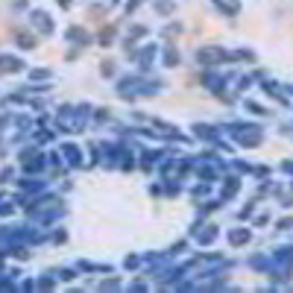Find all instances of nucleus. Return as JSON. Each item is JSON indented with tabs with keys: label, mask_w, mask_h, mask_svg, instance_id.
I'll return each instance as SVG.
<instances>
[{
	"label": "nucleus",
	"mask_w": 293,
	"mask_h": 293,
	"mask_svg": "<svg viewBox=\"0 0 293 293\" xmlns=\"http://www.w3.org/2000/svg\"><path fill=\"white\" fill-rule=\"evenodd\" d=\"M234 59H246V62H255V53H252V50H246V47H240V50H234Z\"/></svg>",
	"instance_id": "obj_17"
},
{
	"label": "nucleus",
	"mask_w": 293,
	"mask_h": 293,
	"mask_svg": "<svg viewBox=\"0 0 293 293\" xmlns=\"http://www.w3.org/2000/svg\"><path fill=\"white\" fill-rule=\"evenodd\" d=\"M27 6V0H12V9H24Z\"/></svg>",
	"instance_id": "obj_25"
},
{
	"label": "nucleus",
	"mask_w": 293,
	"mask_h": 293,
	"mask_svg": "<svg viewBox=\"0 0 293 293\" xmlns=\"http://www.w3.org/2000/svg\"><path fill=\"white\" fill-rule=\"evenodd\" d=\"M0 70L3 73H18V70H24V59H18L12 53H0Z\"/></svg>",
	"instance_id": "obj_5"
},
{
	"label": "nucleus",
	"mask_w": 293,
	"mask_h": 293,
	"mask_svg": "<svg viewBox=\"0 0 293 293\" xmlns=\"http://www.w3.org/2000/svg\"><path fill=\"white\" fill-rule=\"evenodd\" d=\"M291 226H293V217H285V220H279V229H282V232H288Z\"/></svg>",
	"instance_id": "obj_22"
},
{
	"label": "nucleus",
	"mask_w": 293,
	"mask_h": 293,
	"mask_svg": "<svg viewBox=\"0 0 293 293\" xmlns=\"http://www.w3.org/2000/svg\"><path fill=\"white\" fill-rule=\"evenodd\" d=\"M112 38H115V27H106V30L100 33V44H103V47H109V44H115Z\"/></svg>",
	"instance_id": "obj_16"
},
{
	"label": "nucleus",
	"mask_w": 293,
	"mask_h": 293,
	"mask_svg": "<svg viewBox=\"0 0 293 293\" xmlns=\"http://www.w3.org/2000/svg\"><path fill=\"white\" fill-rule=\"evenodd\" d=\"M100 73H103V76H115V62H103V65H100Z\"/></svg>",
	"instance_id": "obj_19"
},
{
	"label": "nucleus",
	"mask_w": 293,
	"mask_h": 293,
	"mask_svg": "<svg viewBox=\"0 0 293 293\" xmlns=\"http://www.w3.org/2000/svg\"><path fill=\"white\" fill-rule=\"evenodd\" d=\"M288 91H291V94H293V85H291V88H288Z\"/></svg>",
	"instance_id": "obj_26"
},
{
	"label": "nucleus",
	"mask_w": 293,
	"mask_h": 293,
	"mask_svg": "<svg viewBox=\"0 0 293 293\" xmlns=\"http://www.w3.org/2000/svg\"><path fill=\"white\" fill-rule=\"evenodd\" d=\"M156 56H159V47H156V44H147L144 50H138V53H135V62H138L141 70H150V65L156 62Z\"/></svg>",
	"instance_id": "obj_3"
},
{
	"label": "nucleus",
	"mask_w": 293,
	"mask_h": 293,
	"mask_svg": "<svg viewBox=\"0 0 293 293\" xmlns=\"http://www.w3.org/2000/svg\"><path fill=\"white\" fill-rule=\"evenodd\" d=\"M211 3H214L226 18H234V15L240 12V3H237V0H232V3H226V0H211Z\"/></svg>",
	"instance_id": "obj_10"
},
{
	"label": "nucleus",
	"mask_w": 293,
	"mask_h": 293,
	"mask_svg": "<svg viewBox=\"0 0 293 293\" xmlns=\"http://www.w3.org/2000/svg\"><path fill=\"white\" fill-rule=\"evenodd\" d=\"M194 132L196 135H199V138H205V141H211V138H214V135H217V126H205V123H194Z\"/></svg>",
	"instance_id": "obj_12"
},
{
	"label": "nucleus",
	"mask_w": 293,
	"mask_h": 293,
	"mask_svg": "<svg viewBox=\"0 0 293 293\" xmlns=\"http://www.w3.org/2000/svg\"><path fill=\"white\" fill-rule=\"evenodd\" d=\"M62 153L67 156V164H70V167H79V164H82V150H79L76 144H62Z\"/></svg>",
	"instance_id": "obj_7"
},
{
	"label": "nucleus",
	"mask_w": 293,
	"mask_h": 293,
	"mask_svg": "<svg viewBox=\"0 0 293 293\" xmlns=\"http://www.w3.org/2000/svg\"><path fill=\"white\" fill-rule=\"evenodd\" d=\"M138 3H141V0H129V3H126V12H135V9H138Z\"/></svg>",
	"instance_id": "obj_24"
},
{
	"label": "nucleus",
	"mask_w": 293,
	"mask_h": 293,
	"mask_svg": "<svg viewBox=\"0 0 293 293\" xmlns=\"http://www.w3.org/2000/svg\"><path fill=\"white\" fill-rule=\"evenodd\" d=\"M202 85L220 94V88L226 85V73H223V76H220V73H205V76H202Z\"/></svg>",
	"instance_id": "obj_8"
},
{
	"label": "nucleus",
	"mask_w": 293,
	"mask_h": 293,
	"mask_svg": "<svg viewBox=\"0 0 293 293\" xmlns=\"http://www.w3.org/2000/svg\"><path fill=\"white\" fill-rule=\"evenodd\" d=\"M30 79H33V82H44V79H50V70L35 67V70H30Z\"/></svg>",
	"instance_id": "obj_15"
},
{
	"label": "nucleus",
	"mask_w": 293,
	"mask_h": 293,
	"mask_svg": "<svg viewBox=\"0 0 293 293\" xmlns=\"http://www.w3.org/2000/svg\"><path fill=\"white\" fill-rule=\"evenodd\" d=\"M273 264H276V267L291 270V267H293V246H282V249H276V252H273Z\"/></svg>",
	"instance_id": "obj_6"
},
{
	"label": "nucleus",
	"mask_w": 293,
	"mask_h": 293,
	"mask_svg": "<svg viewBox=\"0 0 293 293\" xmlns=\"http://www.w3.org/2000/svg\"><path fill=\"white\" fill-rule=\"evenodd\" d=\"M246 109H249L252 115H258V117H264V115H267V109H261L258 103H252V100H246Z\"/></svg>",
	"instance_id": "obj_18"
},
{
	"label": "nucleus",
	"mask_w": 293,
	"mask_h": 293,
	"mask_svg": "<svg viewBox=\"0 0 293 293\" xmlns=\"http://www.w3.org/2000/svg\"><path fill=\"white\" fill-rule=\"evenodd\" d=\"M196 62L205 67V70H211V67L223 65V62H234V53L223 50L220 44H205V47L196 50Z\"/></svg>",
	"instance_id": "obj_1"
},
{
	"label": "nucleus",
	"mask_w": 293,
	"mask_h": 293,
	"mask_svg": "<svg viewBox=\"0 0 293 293\" xmlns=\"http://www.w3.org/2000/svg\"><path fill=\"white\" fill-rule=\"evenodd\" d=\"M179 30H182V24H167V27H164V38H170V35H176L179 33Z\"/></svg>",
	"instance_id": "obj_20"
},
{
	"label": "nucleus",
	"mask_w": 293,
	"mask_h": 293,
	"mask_svg": "<svg viewBox=\"0 0 293 293\" xmlns=\"http://www.w3.org/2000/svg\"><path fill=\"white\" fill-rule=\"evenodd\" d=\"M30 24H33L41 35H53V30H56L53 21H50V15H47L44 9H33V12H30Z\"/></svg>",
	"instance_id": "obj_2"
},
{
	"label": "nucleus",
	"mask_w": 293,
	"mask_h": 293,
	"mask_svg": "<svg viewBox=\"0 0 293 293\" xmlns=\"http://www.w3.org/2000/svg\"><path fill=\"white\" fill-rule=\"evenodd\" d=\"M249 237H252L249 229H232L229 232V243L232 246H243V243H249Z\"/></svg>",
	"instance_id": "obj_9"
},
{
	"label": "nucleus",
	"mask_w": 293,
	"mask_h": 293,
	"mask_svg": "<svg viewBox=\"0 0 293 293\" xmlns=\"http://www.w3.org/2000/svg\"><path fill=\"white\" fill-rule=\"evenodd\" d=\"M138 264H141V261L135 258V255H132V258H126V261H123V267H126V270H135Z\"/></svg>",
	"instance_id": "obj_23"
},
{
	"label": "nucleus",
	"mask_w": 293,
	"mask_h": 293,
	"mask_svg": "<svg viewBox=\"0 0 293 293\" xmlns=\"http://www.w3.org/2000/svg\"><path fill=\"white\" fill-rule=\"evenodd\" d=\"M15 38H18V47L21 50H33L35 47V35H30V33H18Z\"/></svg>",
	"instance_id": "obj_14"
},
{
	"label": "nucleus",
	"mask_w": 293,
	"mask_h": 293,
	"mask_svg": "<svg viewBox=\"0 0 293 293\" xmlns=\"http://www.w3.org/2000/svg\"><path fill=\"white\" fill-rule=\"evenodd\" d=\"M237 85H240V91H246V88L252 85V76H240V79H237Z\"/></svg>",
	"instance_id": "obj_21"
},
{
	"label": "nucleus",
	"mask_w": 293,
	"mask_h": 293,
	"mask_svg": "<svg viewBox=\"0 0 293 293\" xmlns=\"http://www.w3.org/2000/svg\"><path fill=\"white\" fill-rule=\"evenodd\" d=\"M179 62H182L179 50H176V47H164V53H162V65H164V67H176Z\"/></svg>",
	"instance_id": "obj_11"
},
{
	"label": "nucleus",
	"mask_w": 293,
	"mask_h": 293,
	"mask_svg": "<svg viewBox=\"0 0 293 293\" xmlns=\"http://www.w3.org/2000/svg\"><path fill=\"white\" fill-rule=\"evenodd\" d=\"M153 9H156L159 15H173V12H176V3H170V0H156Z\"/></svg>",
	"instance_id": "obj_13"
},
{
	"label": "nucleus",
	"mask_w": 293,
	"mask_h": 293,
	"mask_svg": "<svg viewBox=\"0 0 293 293\" xmlns=\"http://www.w3.org/2000/svg\"><path fill=\"white\" fill-rule=\"evenodd\" d=\"M65 38L70 41V44H73V47H88V44H91V35L85 33L82 27H67Z\"/></svg>",
	"instance_id": "obj_4"
}]
</instances>
